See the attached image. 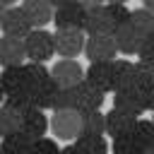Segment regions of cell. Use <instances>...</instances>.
Masks as SVG:
<instances>
[{
    "label": "cell",
    "instance_id": "obj_40",
    "mask_svg": "<svg viewBox=\"0 0 154 154\" xmlns=\"http://www.w3.org/2000/svg\"><path fill=\"white\" fill-rule=\"evenodd\" d=\"M0 2H5V5H7V7H10V5H14V2H17V0H0Z\"/></svg>",
    "mask_w": 154,
    "mask_h": 154
},
{
    "label": "cell",
    "instance_id": "obj_42",
    "mask_svg": "<svg viewBox=\"0 0 154 154\" xmlns=\"http://www.w3.org/2000/svg\"><path fill=\"white\" fill-rule=\"evenodd\" d=\"M0 154H2V149H0Z\"/></svg>",
    "mask_w": 154,
    "mask_h": 154
},
{
    "label": "cell",
    "instance_id": "obj_19",
    "mask_svg": "<svg viewBox=\"0 0 154 154\" xmlns=\"http://www.w3.org/2000/svg\"><path fill=\"white\" fill-rule=\"evenodd\" d=\"M135 87V63L130 60H113V91Z\"/></svg>",
    "mask_w": 154,
    "mask_h": 154
},
{
    "label": "cell",
    "instance_id": "obj_6",
    "mask_svg": "<svg viewBox=\"0 0 154 154\" xmlns=\"http://www.w3.org/2000/svg\"><path fill=\"white\" fill-rule=\"evenodd\" d=\"M53 24H55V29H84V24H87V7H82L79 2H70V5L55 7Z\"/></svg>",
    "mask_w": 154,
    "mask_h": 154
},
{
    "label": "cell",
    "instance_id": "obj_33",
    "mask_svg": "<svg viewBox=\"0 0 154 154\" xmlns=\"http://www.w3.org/2000/svg\"><path fill=\"white\" fill-rule=\"evenodd\" d=\"M140 94H142V103H144V108H147V111H154V82L140 87Z\"/></svg>",
    "mask_w": 154,
    "mask_h": 154
},
{
    "label": "cell",
    "instance_id": "obj_34",
    "mask_svg": "<svg viewBox=\"0 0 154 154\" xmlns=\"http://www.w3.org/2000/svg\"><path fill=\"white\" fill-rule=\"evenodd\" d=\"M82 7H87V10H91V7H99V5H103L106 0H77Z\"/></svg>",
    "mask_w": 154,
    "mask_h": 154
},
{
    "label": "cell",
    "instance_id": "obj_31",
    "mask_svg": "<svg viewBox=\"0 0 154 154\" xmlns=\"http://www.w3.org/2000/svg\"><path fill=\"white\" fill-rule=\"evenodd\" d=\"M31 154H60V149H58V142L55 140H51V137H38V140H34V147H31Z\"/></svg>",
    "mask_w": 154,
    "mask_h": 154
},
{
    "label": "cell",
    "instance_id": "obj_26",
    "mask_svg": "<svg viewBox=\"0 0 154 154\" xmlns=\"http://www.w3.org/2000/svg\"><path fill=\"white\" fill-rule=\"evenodd\" d=\"M113 154H142L144 147L137 142V137L130 132V135H120V137H113V144H111Z\"/></svg>",
    "mask_w": 154,
    "mask_h": 154
},
{
    "label": "cell",
    "instance_id": "obj_10",
    "mask_svg": "<svg viewBox=\"0 0 154 154\" xmlns=\"http://www.w3.org/2000/svg\"><path fill=\"white\" fill-rule=\"evenodd\" d=\"M84 55L89 58V63L94 60H116L118 55V46L113 41V34L111 36H87V43H84Z\"/></svg>",
    "mask_w": 154,
    "mask_h": 154
},
{
    "label": "cell",
    "instance_id": "obj_5",
    "mask_svg": "<svg viewBox=\"0 0 154 154\" xmlns=\"http://www.w3.org/2000/svg\"><path fill=\"white\" fill-rule=\"evenodd\" d=\"M0 29H2V34H7V36L24 38V36H26V34L34 29V24L29 22V17H26V12H24L22 7H17V5H10V7L5 10V14H2Z\"/></svg>",
    "mask_w": 154,
    "mask_h": 154
},
{
    "label": "cell",
    "instance_id": "obj_15",
    "mask_svg": "<svg viewBox=\"0 0 154 154\" xmlns=\"http://www.w3.org/2000/svg\"><path fill=\"white\" fill-rule=\"evenodd\" d=\"M22 10L26 12L29 22L34 24V29H41L48 22H53V12H55V7L51 5V0H24Z\"/></svg>",
    "mask_w": 154,
    "mask_h": 154
},
{
    "label": "cell",
    "instance_id": "obj_39",
    "mask_svg": "<svg viewBox=\"0 0 154 154\" xmlns=\"http://www.w3.org/2000/svg\"><path fill=\"white\" fill-rule=\"evenodd\" d=\"M142 154H154V147H147V149H144Z\"/></svg>",
    "mask_w": 154,
    "mask_h": 154
},
{
    "label": "cell",
    "instance_id": "obj_41",
    "mask_svg": "<svg viewBox=\"0 0 154 154\" xmlns=\"http://www.w3.org/2000/svg\"><path fill=\"white\" fill-rule=\"evenodd\" d=\"M106 2H125V0H106Z\"/></svg>",
    "mask_w": 154,
    "mask_h": 154
},
{
    "label": "cell",
    "instance_id": "obj_9",
    "mask_svg": "<svg viewBox=\"0 0 154 154\" xmlns=\"http://www.w3.org/2000/svg\"><path fill=\"white\" fill-rule=\"evenodd\" d=\"M84 82L101 89L103 94L113 91V60H94L84 70Z\"/></svg>",
    "mask_w": 154,
    "mask_h": 154
},
{
    "label": "cell",
    "instance_id": "obj_35",
    "mask_svg": "<svg viewBox=\"0 0 154 154\" xmlns=\"http://www.w3.org/2000/svg\"><path fill=\"white\" fill-rule=\"evenodd\" d=\"M60 154H79V152H77V147H75V142H72V144L63 147V149H60Z\"/></svg>",
    "mask_w": 154,
    "mask_h": 154
},
{
    "label": "cell",
    "instance_id": "obj_16",
    "mask_svg": "<svg viewBox=\"0 0 154 154\" xmlns=\"http://www.w3.org/2000/svg\"><path fill=\"white\" fill-rule=\"evenodd\" d=\"M113 106L116 108H123L128 113H135V116H142L147 108L142 103V94H140V87H128V89H116L113 91Z\"/></svg>",
    "mask_w": 154,
    "mask_h": 154
},
{
    "label": "cell",
    "instance_id": "obj_21",
    "mask_svg": "<svg viewBox=\"0 0 154 154\" xmlns=\"http://www.w3.org/2000/svg\"><path fill=\"white\" fill-rule=\"evenodd\" d=\"M75 147L79 154H106L108 152L103 135H79L75 140Z\"/></svg>",
    "mask_w": 154,
    "mask_h": 154
},
{
    "label": "cell",
    "instance_id": "obj_28",
    "mask_svg": "<svg viewBox=\"0 0 154 154\" xmlns=\"http://www.w3.org/2000/svg\"><path fill=\"white\" fill-rule=\"evenodd\" d=\"M132 135L137 137V142L147 149V147H154V120H140L135 123V130Z\"/></svg>",
    "mask_w": 154,
    "mask_h": 154
},
{
    "label": "cell",
    "instance_id": "obj_12",
    "mask_svg": "<svg viewBox=\"0 0 154 154\" xmlns=\"http://www.w3.org/2000/svg\"><path fill=\"white\" fill-rule=\"evenodd\" d=\"M135 123H137V116L135 113H128L123 108H111L106 113V135L111 137H120V135H130L135 130Z\"/></svg>",
    "mask_w": 154,
    "mask_h": 154
},
{
    "label": "cell",
    "instance_id": "obj_29",
    "mask_svg": "<svg viewBox=\"0 0 154 154\" xmlns=\"http://www.w3.org/2000/svg\"><path fill=\"white\" fill-rule=\"evenodd\" d=\"M154 82V63L149 60H137L135 63V87H144Z\"/></svg>",
    "mask_w": 154,
    "mask_h": 154
},
{
    "label": "cell",
    "instance_id": "obj_8",
    "mask_svg": "<svg viewBox=\"0 0 154 154\" xmlns=\"http://www.w3.org/2000/svg\"><path fill=\"white\" fill-rule=\"evenodd\" d=\"M51 77L58 82V87H75L84 79V67L75 58H60L51 67Z\"/></svg>",
    "mask_w": 154,
    "mask_h": 154
},
{
    "label": "cell",
    "instance_id": "obj_24",
    "mask_svg": "<svg viewBox=\"0 0 154 154\" xmlns=\"http://www.w3.org/2000/svg\"><path fill=\"white\" fill-rule=\"evenodd\" d=\"M103 132H106V113H101V108L82 113V135H103Z\"/></svg>",
    "mask_w": 154,
    "mask_h": 154
},
{
    "label": "cell",
    "instance_id": "obj_43",
    "mask_svg": "<svg viewBox=\"0 0 154 154\" xmlns=\"http://www.w3.org/2000/svg\"><path fill=\"white\" fill-rule=\"evenodd\" d=\"M152 113H154V111H152ZM152 120H154V118H152Z\"/></svg>",
    "mask_w": 154,
    "mask_h": 154
},
{
    "label": "cell",
    "instance_id": "obj_38",
    "mask_svg": "<svg viewBox=\"0 0 154 154\" xmlns=\"http://www.w3.org/2000/svg\"><path fill=\"white\" fill-rule=\"evenodd\" d=\"M5 10H7V5H5V2H0V22H2V14H5Z\"/></svg>",
    "mask_w": 154,
    "mask_h": 154
},
{
    "label": "cell",
    "instance_id": "obj_32",
    "mask_svg": "<svg viewBox=\"0 0 154 154\" xmlns=\"http://www.w3.org/2000/svg\"><path fill=\"white\" fill-rule=\"evenodd\" d=\"M137 58H140V60H149V63H154V34L144 36V41H142V48H140Z\"/></svg>",
    "mask_w": 154,
    "mask_h": 154
},
{
    "label": "cell",
    "instance_id": "obj_18",
    "mask_svg": "<svg viewBox=\"0 0 154 154\" xmlns=\"http://www.w3.org/2000/svg\"><path fill=\"white\" fill-rule=\"evenodd\" d=\"M31 147H34V137H29L24 130H17V132L2 137V142H0L2 154H31Z\"/></svg>",
    "mask_w": 154,
    "mask_h": 154
},
{
    "label": "cell",
    "instance_id": "obj_3",
    "mask_svg": "<svg viewBox=\"0 0 154 154\" xmlns=\"http://www.w3.org/2000/svg\"><path fill=\"white\" fill-rule=\"evenodd\" d=\"M70 91H72V108L75 111H79V113H87V111H99L101 106H103V99H106V94L101 91V89H96V87H91L89 82H79V84H75V87H70Z\"/></svg>",
    "mask_w": 154,
    "mask_h": 154
},
{
    "label": "cell",
    "instance_id": "obj_25",
    "mask_svg": "<svg viewBox=\"0 0 154 154\" xmlns=\"http://www.w3.org/2000/svg\"><path fill=\"white\" fill-rule=\"evenodd\" d=\"M130 24H132L142 36L154 34V10H147V7L132 10V12H130Z\"/></svg>",
    "mask_w": 154,
    "mask_h": 154
},
{
    "label": "cell",
    "instance_id": "obj_36",
    "mask_svg": "<svg viewBox=\"0 0 154 154\" xmlns=\"http://www.w3.org/2000/svg\"><path fill=\"white\" fill-rule=\"evenodd\" d=\"M70 2H77V0H51L53 7H63V5H70Z\"/></svg>",
    "mask_w": 154,
    "mask_h": 154
},
{
    "label": "cell",
    "instance_id": "obj_23",
    "mask_svg": "<svg viewBox=\"0 0 154 154\" xmlns=\"http://www.w3.org/2000/svg\"><path fill=\"white\" fill-rule=\"evenodd\" d=\"M2 103H7L10 108H14L19 116H24L26 111L36 108V101H34V91H31V89H24V91H14V94H7Z\"/></svg>",
    "mask_w": 154,
    "mask_h": 154
},
{
    "label": "cell",
    "instance_id": "obj_14",
    "mask_svg": "<svg viewBox=\"0 0 154 154\" xmlns=\"http://www.w3.org/2000/svg\"><path fill=\"white\" fill-rule=\"evenodd\" d=\"M0 82L5 87V94H14V91H24V89H31L29 87V75H26V65H10V67H2L0 72Z\"/></svg>",
    "mask_w": 154,
    "mask_h": 154
},
{
    "label": "cell",
    "instance_id": "obj_17",
    "mask_svg": "<svg viewBox=\"0 0 154 154\" xmlns=\"http://www.w3.org/2000/svg\"><path fill=\"white\" fill-rule=\"evenodd\" d=\"M48 128H51V123H48L43 108H31V111H26V113L22 116V130H24L29 137H34V140L43 137Z\"/></svg>",
    "mask_w": 154,
    "mask_h": 154
},
{
    "label": "cell",
    "instance_id": "obj_11",
    "mask_svg": "<svg viewBox=\"0 0 154 154\" xmlns=\"http://www.w3.org/2000/svg\"><path fill=\"white\" fill-rule=\"evenodd\" d=\"M113 41H116V46H118V53H123V55H137L140 48H142L144 36H142L130 22H125V24H120V26L113 31Z\"/></svg>",
    "mask_w": 154,
    "mask_h": 154
},
{
    "label": "cell",
    "instance_id": "obj_4",
    "mask_svg": "<svg viewBox=\"0 0 154 154\" xmlns=\"http://www.w3.org/2000/svg\"><path fill=\"white\" fill-rule=\"evenodd\" d=\"M55 53L60 58H77L84 53V29H55Z\"/></svg>",
    "mask_w": 154,
    "mask_h": 154
},
{
    "label": "cell",
    "instance_id": "obj_7",
    "mask_svg": "<svg viewBox=\"0 0 154 154\" xmlns=\"http://www.w3.org/2000/svg\"><path fill=\"white\" fill-rule=\"evenodd\" d=\"M84 31H87L89 36H91V34H96V36H111V34L116 31V22H113V17H111L106 2L99 5V7L87 10V24H84Z\"/></svg>",
    "mask_w": 154,
    "mask_h": 154
},
{
    "label": "cell",
    "instance_id": "obj_22",
    "mask_svg": "<svg viewBox=\"0 0 154 154\" xmlns=\"http://www.w3.org/2000/svg\"><path fill=\"white\" fill-rule=\"evenodd\" d=\"M17 130H22V116L7 103H0V137H7Z\"/></svg>",
    "mask_w": 154,
    "mask_h": 154
},
{
    "label": "cell",
    "instance_id": "obj_20",
    "mask_svg": "<svg viewBox=\"0 0 154 154\" xmlns=\"http://www.w3.org/2000/svg\"><path fill=\"white\" fill-rule=\"evenodd\" d=\"M34 91V101H36V108H53V101H55V96H58V91H60V87H58V82L51 77V79H46L43 84H38L36 89H31Z\"/></svg>",
    "mask_w": 154,
    "mask_h": 154
},
{
    "label": "cell",
    "instance_id": "obj_37",
    "mask_svg": "<svg viewBox=\"0 0 154 154\" xmlns=\"http://www.w3.org/2000/svg\"><path fill=\"white\" fill-rule=\"evenodd\" d=\"M5 96H7V94H5V87H2V82H0V103L5 101Z\"/></svg>",
    "mask_w": 154,
    "mask_h": 154
},
{
    "label": "cell",
    "instance_id": "obj_30",
    "mask_svg": "<svg viewBox=\"0 0 154 154\" xmlns=\"http://www.w3.org/2000/svg\"><path fill=\"white\" fill-rule=\"evenodd\" d=\"M106 5H108V12H111V17H113V22H116V29H118L120 24L130 22V12H132V10H128L125 2H106Z\"/></svg>",
    "mask_w": 154,
    "mask_h": 154
},
{
    "label": "cell",
    "instance_id": "obj_2",
    "mask_svg": "<svg viewBox=\"0 0 154 154\" xmlns=\"http://www.w3.org/2000/svg\"><path fill=\"white\" fill-rule=\"evenodd\" d=\"M51 130L58 140H77L82 135V113L75 108L55 111L51 120Z\"/></svg>",
    "mask_w": 154,
    "mask_h": 154
},
{
    "label": "cell",
    "instance_id": "obj_1",
    "mask_svg": "<svg viewBox=\"0 0 154 154\" xmlns=\"http://www.w3.org/2000/svg\"><path fill=\"white\" fill-rule=\"evenodd\" d=\"M24 48H26V58L36 60V63H46L53 53H55V36L51 31L41 29H31L24 36Z\"/></svg>",
    "mask_w": 154,
    "mask_h": 154
},
{
    "label": "cell",
    "instance_id": "obj_27",
    "mask_svg": "<svg viewBox=\"0 0 154 154\" xmlns=\"http://www.w3.org/2000/svg\"><path fill=\"white\" fill-rule=\"evenodd\" d=\"M26 65V75H29V87L36 89L38 84H43L46 79H51V70L43 65V63H36V60H29L24 63Z\"/></svg>",
    "mask_w": 154,
    "mask_h": 154
},
{
    "label": "cell",
    "instance_id": "obj_13",
    "mask_svg": "<svg viewBox=\"0 0 154 154\" xmlns=\"http://www.w3.org/2000/svg\"><path fill=\"white\" fill-rule=\"evenodd\" d=\"M26 58V48H24V38L17 36H0V67H10V65H22Z\"/></svg>",
    "mask_w": 154,
    "mask_h": 154
}]
</instances>
